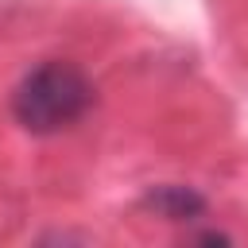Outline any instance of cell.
<instances>
[{"mask_svg":"<svg viewBox=\"0 0 248 248\" xmlns=\"http://www.w3.org/2000/svg\"><path fill=\"white\" fill-rule=\"evenodd\" d=\"M93 105V81L81 66L50 58L23 74V81L12 93V116L31 136H54L85 116Z\"/></svg>","mask_w":248,"mask_h":248,"instance_id":"cell-1","label":"cell"},{"mask_svg":"<svg viewBox=\"0 0 248 248\" xmlns=\"http://www.w3.org/2000/svg\"><path fill=\"white\" fill-rule=\"evenodd\" d=\"M147 209H155L163 221H194L202 209H205V198L194 194L190 186H155L147 198H143Z\"/></svg>","mask_w":248,"mask_h":248,"instance_id":"cell-2","label":"cell"}]
</instances>
